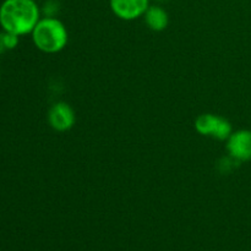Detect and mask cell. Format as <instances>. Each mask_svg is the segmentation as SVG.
Instances as JSON below:
<instances>
[{
	"instance_id": "cell-8",
	"label": "cell",
	"mask_w": 251,
	"mask_h": 251,
	"mask_svg": "<svg viewBox=\"0 0 251 251\" xmlns=\"http://www.w3.org/2000/svg\"><path fill=\"white\" fill-rule=\"evenodd\" d=\"M44 17H54L59 11V2L56 0H47L42 7Z\"/></svg>"
},
{
	"instance_id": "cell-10",
	"label": "cell",
	"mask_w": 251,
	"mask_h": 251,
	"mask_svg": "<svg viewBox=\"0 0 251 251\" xmlns=\"http://www.w3.org/2000/svg\"><path fill=\"white\" fill-rule=\"evenodd\" d=\"M5 50H7V49L4 42V32H0V55H1Z\"/></svg>"
},
{
	"instance_id": "cell-2",
	"label": "cell",
	"mask_w": 251,
	"mask_h": 251,
	"mask_svg": "<svg viewBox=\"0 0 251 251\" xmlns=\"http://www.w3.org/2000/svg\"><path fill=\"white\" fill-rule=\"evenodd\" d=\"M32 39L34 46L43 53H58L68 44V29L60 20L44 17L39 20L32 31Z\"/></svg>"
},
{
	"instance_id": "cell-9",
	"label": "cell",
	"mask_w": 251,
	"mask_h": 251,
	"mask_svg": "<svg viewBox=\"0 0 251 251\" xmlns=\"http://www.w3.org/2000/svg\"><path fill=\"white\" fill-rule=\"evenodd\" d=\"M4 42L6 49H14L16 48L17 44H19V36L11 32L4 31Z\"/></svg>"
},
{
	"instance_id": "cell-5",
	"label": "cell",
	"mask_w": 251,
	"mask_h": 251,
	"mask_svg": "<svg viewBox=\"0 0 251 251\" xmlns=\"http://www.w3.org/2000/svg\"><path fill=\"white\" fill-rule=\"evenodd\" d=\"M227 151L238 162L251 159V131L239 130L232 132L227 140Z\"/></svg>"
},
{
	"instance_id": "cell-3",
	"label": "cell",
	"mask_w": 251,
	"mask_h": 251,
	"mask_svg": "<svg viewBox=\"0 0 251 251\" xmlns=\"http://www.w3.org/2000/svg\"><path fill=\"white\" fill-rule=\"evenodd\" d=\"M196 131L203 136H210L220 141L228 140L232 135V125L223 117L215 114H201L195 120Z\"/></svg>"
},
{
	"instance_id": "cell-4",
	"label": "cell",
	"mask_w": 251,
	"mask_h": 251,
	"mask_svg": "<svg viewBox=\"0 0 251 251\" xmlns=\"http://www.w3.org/2000/svg\"><path fill=\"white\" fill-rule=\"evenodd\" d=\"M113 14L124 21L144 16L150 7V0H109Z\"/></svg>"
},
{
	"instance_id": "cell-1",
	"label": "cell",
	"mask_w": 251,
	"mask_h": 251,
	"mask_svg": "<svg viewBox=\"0 0 251 251\" xmlns=\"http://www.w3.org/2000/svg\"><path fill=\"white\" fill-rule=\"evenodd\" d=\"M39 20L41 9L34 0H5L0 6L2 29L17 36L32 33Z\"/></svg>"
},
{
	"instance_id": "cell-7",
	"label": "cell",
	"mask_w": 251,
	"mask_h": 251,
	"mask_svg": "<svg viewBox=\"0 0 251 251\" xmlns=\"http://www.w3.org/2000/svg\"><path fill=\"white\" fill-rule=\"evenodd\" d=\"M145 21H146L147 26L152 29V31L161 32L167 28L169 22L168 14L163 7L158 6V5H150L147 11L145 12Z\"/></svg>"
},
{
	"instance_id": "cell-6",
	"label": "cell",
	"mask_w": 251,
	"mask_h": 251,
	"mask_svg": "<svg viewBox=\"0 0 251 251\" xmlns=\"http://www.w3.org/2000/svg\"><path fill=\"white\" fill-rule=\"evenodd\" d=\"M49 125L56 131H68L75 124V112L65 102H58L49 109Z\"/></svg>"
}]
</instances>
